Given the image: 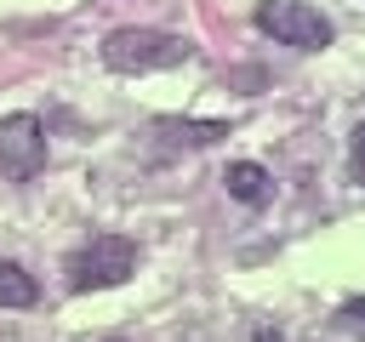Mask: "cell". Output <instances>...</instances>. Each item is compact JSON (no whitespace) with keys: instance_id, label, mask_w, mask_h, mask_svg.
I'll return each mask as SVG.
<instances>
[{"instance_id":"6da1fadb","label":"cell","mask_w":365,"mask_h":342,"mask_svg":"<svg viewBox=\"0 0 365 342\" xmlns=\"http://www.w3.org/2000/svg\"><path fill=\"white\" fill-rule=\"evenodd\" d=\"M188 57V40L182 34H165V28H114L103 40V63L114 74H154V68H177Z\"/></svg>"},{"instance_id":"7a4b0ae2","label":"cell","mask_w":365,"mask_h":342,"mask_svg":"<svg viewBox=\"0 0 365 342\" xmlns=\"http://www.w3.org/2000/svg\"><path fill=\"white\" fill-rule=\"evenodd\" d=\"M131 274H137V245L125 234H97L68 256V285L74 291H108V285H125Z\"/></svg>"},{"instance_id":"3957f363","label":"cell","mask_w":365,"mask_h":342,"mask_svg":"<svg viewBox=\"0 0 365 342\" xmlns=\"http://www.w3.org/2000/svg\"><path fill=\"white\" fill-rule=\"evenodd\" d=\"M257 28L274 34L279 46H297V51H325L331 46V23L308 0H262L257 6Z\"/></svg>"},{"instance_id":"277c9868","label":"cell","mask_w":365,"mask_h":342,"mask_svg":"<svg viewBox=\"0 0 365 342\" xmlns=\"http://www.w3.org/2000/svg\"><path fill=\"white\" fill-rule=\"evenodd\" d=\"M40 165H46V131H40V120L34 114H6L0 120V171L11 182H23Z\"/></svg>"},{"instance_id":"5b68a950","label":"cell","mask_w":365,"mask_h":342,"mask_svg":"<svg viewBox=\"0 0 365 342\" xmlns=\"http://www.w3.org/2000/svg\"><path fill=\"white\" fill-rule=\"evenodd\" d=\"M222 182H228V194H234L240 205H268V200H274L268 171H262V165H251V160H234V165L222 171Z\"/></svg>"},{"instance_id":"8992f818","label":"cell","mask_w":365,"mask_h":342,"mask_svg":"<svg viewBox=\"0 0 365 342\" xmlns=\"http://www.w3.org/2000/svg\"><path fill=\"white\" fill-rule=\"evenodd\" d=\"M154 137H171V142H182V148H205V142L228 137V125H222V120H160Z\"/></svg>"},{"instance_id":"52a82bcc","label":"cell","mask_w":365,"mask_h":342,"mask_svg":"<svg viewBox=\"0 0 365 342\" xmlns=\"http://www.w3.org/2000/svg\"><path fill=\"white\" fill-rule=\"evenodd\" d=\"M34 296H40V285H34L17 262L0 256V308H34Z\"/></svg>"},{"instance_id":"ba28073f","label":"cell","mask_w":365,"mask_h":342,"mask_svg":"<svg viewBox=\"0 0 365 342\" xmlns=\"http://www.w3.org/2000/svg\"><path fill=\"white\" fill-rule=\"evenodd\" d=\"M336 319H342V331H354V336H365V296H348V302L336 308Z\"/></svg>"},{"instance_id":"9c48e42d","label":"cell","mask_w":365,"mask_h":342,"mask_svg":"<svg viewBox=\"0 0 365 342\" xmlns=\"http://www.w3.org/2000/svg\"><path fill=\"white\" fill-rule=\"evenodd\" d=\"M354 148H359V160H365V125H359V131H354Z\"/></svg>"},{"instance_id":"30bf717a","label":"cell","mask_w":365,"mask_h":342,"mask_svg":"<svg viewBox=\"0 0 365 342\" xmlns=\"http://www.w3.org/2000/svg\"><path fill=\"white\" fill-rule=\"evenodd\" d=\"M257 342H279V331H257Z\"/></svg>"}]
</instances>
